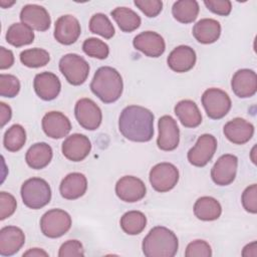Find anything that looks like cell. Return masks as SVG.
Masks as SVG:
<instances>
[{"label":"cell","instance_id":"1","mask_svg":"<svg viewBox=\"0 0 257 257\" xmlns=\"http://www.w3.org/2000/svg\"><path fill=\"white\" fill-rule=\"evenodd\" d=\"M154 114L141 105L125 106L118 118V130L128 141L136 143L150 142L154 136Z\"/></svg>","mask_w":257,"mask_h":257},{"label":"cell","instance_id":"2","mask_svg":"<svg viewBox=\"0 0 257 257\" xmlns=\"http://www.w3.org/2000/svg\"><path fill=\"white\" fill-rule=\"evenodd\" d=\"M90 89L104 103L116 101L123 89V82L120 73L113 67H99L90 82Z\"/></svg>","mask_w":257,"mask_h":257},{"label":"cell","instance_id":"3","mask_svg":"<svg viewBox=\"0 0 257 257\" xmlns=\"http://www.w3.org/2000/svg\"><path fill=\"white\" fill-rule=\"evenodd\" d=\"M179 248L176 234L167 227L156 226L144 238L142 249L147 257H174Z\"/></svg>","mask_w":257,"mask_h":257},{"label":"cell","instance_id":"4","mask_svg":"<svg viewBox=\"0 0 257 257\" xmlns=\"http://www.w3.org/2000/svg\"><path fill=\"white\" fill-rule=\"evenodd\" d=\"M20 194L23 204L33 210L45 207L51 200L49 184L44 179L37 177L26 180L21 186Z\"/></svg>","mask_w":257,"mask_h":257},{"label":"cell","instance_id":"5","mask_svg":"<svg viewBox=\"0 0 257 257\" xmlns=\"http://www.w3.org/2000/svg\"><path fill=\"white\" fill-rule=\"evenodd\" d=\"M59 70L68 83L80 85L85 82L89 74V64L80 55L76 53H67L63 55L58 63Z\"/></svg>","mask_w":257,"mask_h":257},{"label":"cell","instance_id":"6","mask_svg":"<svg viewBox=\"0 0 257 257\" xmlns=\"http://www.w3.org/2000/svg\"><path fill=\"white\" fill-rule=\"evenodd\" d=\"M72 224L70 215L61 209H51L40 219V230L48 238H59L68 232Z\"/></svg>","mask_w":257,"mask_h":257},{"label":"cell","instance_id":"7","mask_svg":"<svg viewBox=\"0 0 257 257\" xmlns=\"http://www.w3.org/2000/svg\"><path fill=\"white\" fill-rule=\"evenodd\" d=\"M201 100L207 115L212 119L224 117L229 112L232 105L229 94L216 87L206 89L202 94Z\"/></svg>","mask_w":257,"mask_h":257},{"label":"cell","instance_id":"8","mask_svg":"<svg viewBox=\"0 0 257 257\" xmlns=\"http://www.w3.org/2000/svg\"><path fill=\"white\" fill-rule=\"evenodd\" d=\"M153 189L159 193H166L175 188L179 181V170L171 163H159L155 165L149 174Z\"/></svg>","mask_w":257,"mask_h":257},{"label":"cell","instance_id":"9","mask_svg":"<svg viewBox=\"0 0 257 257\" xmlns=\"http://www.w3.org/2000/svg\"><path fill=\"white\" fill-rule=\"evenodd\" d=\"M74 115L80 126L87 131H95L102 120L101 109L92 99L87 97L77 100L74 106Z\"/></svg>","mask_w":257,"mask_h":257},{"label":"cell","instance_id":"10","mask_svg":"<svg viewBox=\"0 0 257 257\" xmlns=\"http://www.w3.org/2000/svg\"><path fill=\"white\" fill-rule=\"evenodd\" d=\"M217 140L210 134L200 136L195 146L187 154L188 161L195 167H205L213 158L217 150Z\"/></svg>","mask_w":257,"mask_h":257},{"label":"cell","instance_id":"11","mask_svg":"<svg viewBox=\"0 0 257 257\" xmlns=\"http://www.w3.org/2000/svg\"><path fill=\"white\" fill-rule=\"evenodd\" d=\"M158 128V148L166 152L174 151L177 149L180 143V130L177 121L171 115H163L159 118Z\"/></svg>","mask_w":257,"mask_h":257},{"label":"cell","instance_id":"12","mask_svg":"<svg viewBox=\"0 0 257 257\" xmlns=\"http://www.w3.org/2000/svg\"><path fill=\"white\" fill-rule=\"evenodd\" d=\"M238 158L231 154L221 156L211 169V178L218 186H228L236 178Z\"/></svg>","mask_w":257,"mask_h":257},{"label":"cell","instance_id":"13","mask_svg":"<svg viewBox=\"0 0 257 257\" xmlns=\"http://www.w3.org/2000/svg\"><path fill=\"white\" fill-rule=\"evenodd\" d=\"M147 193L145 183L135 176H123L115 184V194L123 202L141 201Z\"/></svg>","mask_w":257,"mask_h":257},{"label":"cell","instance_id":"14","mask_svg":"<svg viewBox=\"0 0 257 257\" xmlns=\"http://www.w3.org/2000/svg\"><path fill=\"white\" fill-rule=\"evenodd\" d=\"M91 143L82 134H72L67 137L61 146L63 156L71 162H81L90 153Z\"/></svg>","mask_w":257,"mask_h":257},{"label":"cell","instance_id":"15","mask_svg":"<svg viewBox=\"0 0 257 257\" xmlns=\"http://www.w3.org/2000/svg\"><path fill=\"white\" fill-rule=\"evenodd\" d=\"M81 28L77 18L70 14L60 16L54 25V38L63 45L74 43L80 36Z\"/></svg>","mask_w":257,"mask_h":257},{"label":"cell","instance_id":"16","mask_svg":"<svg viewBox=\"0 0 257 257\" xmlns=\"http://www.w3.org/2000/svg\"><path fill=\"white\" fill-rule=\"evenodd\" d=\"M134 47L149 57H159L166 50L164 38L155 31H144L133 40Z\"/></svg>","mask_w":257,"mask_h":257},{"label":"cell","instance_id":"17","mask_svg":"<svg viewBox=\"0 0 257 257\" xmlns=\"http://www.w3.org/2000/svg\"><path fill=\"white\" fill-rule=\"evenodd\" d=\"M44 134L51 139H62L71 131L69 118L60 111H49L41 120Z\"/></svg>","mask_w":257,"mask_h":257},{"label":"cell","instance_id":"18","mask_svg":"<svg viewBox=\"0 0 257 257\" xmlns=\"http://www.w3.org/2000/svg\"><path fill=\"white\" fill-rule=\"evenodd\" d=\"M19 17L22 23L37 31H46L51 24L48 11L43 6L37 4H27L23 6Z\"/></svg>","mask_w":257,"mask_h":257},{"label":"cell","instance_id":"19","mask_svg":"<svg viewBox=\"0 0 257 257\" xmlns=\"http://www.w3.org/2000/svg\"><path fill=\"white\" fill-rule=\"evenodd\" d=\"M231 87L233 92L240 98L253 96L257 91L256 72L249 68L237 70L232 76Z\"/></svg>","mask_w":257,"mask_h":257},{"label":"cell","instance_id":"20","mask_svg":"<svg viewBox=\"0 0 257 257\" xmlns=\"http://www.w3.org/2000/svg\"><path fill=\"white\" fill-rule=\"evenodd\" d=\"M35 93L43 100L49 101L56 98L61 89V83L56 74L43 71L35 75L33 80Z\"/></svg>","mask_w":257,"mask_h":257},{"label":"cell","instance_id":"21","mask_svg":"<svg viewBox=\"0 0 257 257\" xmlns=\"http://www.w3.org/2000/svg\"><path fill=\"white\" fill-rule=\"evenodd\" d=\"M223 133L228 141L235 145L248 143L254 135V125L241 117H235L225 123Z\"/></svg>","mask_w":257,"mask_h":257},{"label":"cell","instance_id":"22","mask_svg":"<svg viewBox=\"0 0 257 257\" xmlns=\"http://www.w3.org/2000/svg\"><path fill=\"white\" fill-rule=\"evenodd\" d=\"M197 60L195 50L188 45H179L174 48L168 56L169 67L178 73L191 70Z\"/></svg>","mask_w":257,"mask_h":257},{"label":"cell","instance_id":"23","mask_svg":"<svg viewBox=\"0 0 257 257\" xmlns=\"http://www.w3.org/2000/svg\"><path fill=\"white\" fill-rule=\"evenodd\" d=\"M25 243L24 232L16 226H5L0 230V255L12 256Z\"/></svg>","mask_w":257,"mask_h":257},{"label":"cell","instance_id":"24","mask_svg":"<svg viewBox=\"0 0 257 257\" xmlns=\"http://www.w3.org/2000/svg\"><path fill=\"white\" fill-rule=\"evenodd\" d=\"M87 190L86 177L77 172L66 175L59 186V192L62 198L66 200H76L82 197Z\"/></svg>","mask_w":257,"mask_h":257},{"label":"cell","instance_id":"25","mask_svg":"<svg viewBox=\"0 0 257 257\" xmlns=\"http://www.w3.org/2000/svg\"><path fill=\"white\" fill-rule=\"evenodd\" d=\"M175 114L185 127L194 128L201 124L202 114L195 101L191 99L180 100L174 108Z\"/></svg>","mask_w":257,"mask_h":257},{"label":"cell","instance_id":"26","mask_svg":"<svg viewBox=\"0 0 257 257\" xmlns=\"http://www.w3.org/2000/svg\"><path fill=\"white\" fill-rule=\"evenodd\" d=\"M193 35L202 44L214 43L221 35V25L215 19L203 18L194 25Z\"/></svg>","mask_w":257,"mask_h":257},{"label":"cell","instance_id":"27","mask_svg":"<svg viewBox=\"0 0 257 257\" xmlns=\"http://www.w3.org/2000/svg\"><path fill=\"white\" fill-rule=\"evenodd\" d=\"M53 157L51 147L46 143H36L32 145L25 155L26 164L34 170H41L48 166Z\"/></svg>","mask_w":257,"mask_h":257},{"label":"cell","instance_id":"28","mask_svg":"<svg viewBox=\"0 0 257 257\" xmlns=\"http://www.w3.org/2000/svg\"><path fill=\"white\" fill-rule=\"evenodd\" d=\"M194 214L201 221L217 220L222 214V207L219 201L210 196L200 197L194 204Z\"/></svg>","mask_w":257,"mask_h":257},{"label":"cell","instance_id":"29","mask_svg":"<svg viewBox=\"0 0 257 257\" xmlns=\"http://www.w3.org/2000/svg\"><path fill=\"white\" fill-rule=\"evenodd\" d=\"M5 37L6 41L10 45L14 47H21L32 43L35 35L33 29L28 25L22 22H16L9 26Z\"/></svg>","mask_w":257,"mask_h":257},{"label":"cell","instance_id":"30","mask_svg":"<svg viewBox=\"0 0 257 257\" xmlns=\"http://www.w3.org/2000/svg\"><path fill=\"white\" fill-rule=\"evenodd\" d=\"M110 15L123 32H133L137 30L142 23L139 14L127 7H116L110 12Z\"/></svg>","mask_w":257,"mask_h":257},{"label":"cell","instance_id":"31","mask_svg":"<svg viewBox=\"0 0 257 257\" xmlns=\"http://www.w3.org/2000/svg\"><path fill=\"white\" fill-rule=\"evenodd\" d=\"M199 4L195 0H179L173 4L172 14L174 18L184 24L194 22L199 14Z\"/></svg>","mask_w":257,"mask_h":257},{"label":"cell","instance_id":"32","mask_svg":"<svg viewBox=\"0 0 257 257\" xmlns=\"http://www.w3.org/2000/svg\"><path fill=\"white\" fill-rule=\"evenodd\" d=\"M119 225L125 234L138 235L145 230L147 226V217L141 211H128L120 217Z\"/></svg>","mask_w":257,"mask_h":257},{"label":"cell","instance_id":"33","mask_svg":"<svg viewBox=\"0 0 257 257\" xmlns=\"http://www.w3.org/2000/svg\"><path fill=\"white\" fill-rule=\"evenodd\" d=\"M26 143V132L21 124L15 123L11 125L4 134L3 145L9 152L20 151Z\"/></svg>","mask_w":257,"mask_h":257},{"label":"cell","instance_id":"34","mask_svg":"<svg viewBox=\"0 0 257 257\" xmlns=\"http://www.w3.org/2000/svg\"><path fill=\"white\" fill-rule=\"evenodd\" d=\"M19 58L23 65L30 68H38L45 66L49 62L50 55L45 49L35 47L23 50Z\"/></svg>","mask_w":257,"mask_h":257},{"label":"cell","instance_id":"35","mask_svg":"<svg viewBox=\"0 0 257 257\" xmlns=\"http://www.w3.org/2000/svg\"><path fill=\"white\" fill-rule=\"evenodd\" d=\"M89 30L91 33L100 35L105 39H110L114 35V27L108 17L103 13H95L89 20Z\"/></svg>","mask_w":257,"mask_h":257},{"label":"cell","instance_id":"36","mask_svg":"<svg viewBox=\"0 0 257 257\" xmlns=\"http://www.w3.org/2000/svg\"><path fill=\"white\" fill-rule=\"evenodd\" d=\"M82 50L86 55L97 59H105L109 54L108 45L95 37L85 39L82 44Z\"/></svg>","mask_w":257,"mask_h":257},{"label":"cell","instance_id":"37","mask_svg":"<svg viewBox=\"0 0 257 257\" xmlns=\"http://www.w3.org/2000/svg\"><path fill=\"white\" fill-rule=\"evenodd\" d=\"M20 91V81L13 74H0V94L3 97L12 98Z\"/></svg>","mask_w":257,"mask_h":257},{"label":"cell","instance_id":"38","mask_svg":"<svg viewBox=\"0 0 257 257\" xmlns=\"http://www.w3.org/2000/svg\"><path fill=\"white\" fill-rule=\"evenodd\" d=\"M186 257H211L212 249L205 240H194L190 242L185 251Z\"/></svg>","mask_w":257,"mask_h":257},{"label":"cell","instance_id":"39","mask_svg":"<svg viewBox=\"0 0 257 257\" xmlns=\"http://www.w3.org/2000/svg\"><path fill=\"white\" fill-rule=\"evenodd\" d=\"M16 207H17V202L13 195L7 192L0 193V220L1 221L12 216L16 210Z\"/></svg>","mask_w":257,"mask_h":257},{"label":"cell","instance_id":"40","mask_svg":"<svg viewBox=\"0 0 257 257\" xmlns=\"http://www.w3.org/2000/svg\"><path fill=\"white\" fill-rule=\"evenodd\" d=\"M241 202L243 205V208L251 213L256 214L257 213V185L252 184L251 186L247 187L244 192L242 193Z\"/></svg>","mask_w":257,"mask_h":257},{"label":"cell","instance_id":"41","mask_svg":"<svg viewBox=\"0 0 257 257\" xmlns=\"http://www.w3.org/2000/svg\"><path fill=\"white\" fill-rule=\"evenodd\" d=\"M134 4L150 18L158 16L163 9V2L160 0H135Z\"/></svg>","mask_w":257,"mask_h":257},{"label":"cell","instance_id":"42","mask_svg":"<svg viewBox=\"0 0 257 257\" xmlns=\"http://www.w3.org/2000/svg\"><path fill=\"white\" fill-rule=\"evenodd\" d=\"M84 256V249L78 240H67L62 243L58 251V257Z\"/></svg>","mask_w":257,"mask_h":257},{"label":"cell","instance_id":"43","mask_svg":"<svg viewBox=\"0 0 257 257\" xmlns=\"http://www.w3.org/2000/svg\"><path fill=\"white\" fill-rule=\"evenodd\" d=\"M204 4L211 12L220 16H228L232 10V3L229 0H205Z\"/></svg>","mask_w":257,"mask_h":257},{"label":"cell","instance_id":"44","mask_svg":"<svg viewBox=\"0 0 257 257\" xmlns=\"http://www.w3.org/2000/svg\"><path fill=\"white\" fill-rule=\"evenodd\" d=\"M14 63V55L10 49H6L5 47H0V68L7 69L10 68Z\"/></svg>","mask_w":257,"mask_h":257},{"label":"cell","instance_id":"45","mask_svg":"<svg viewBox=\"0 0 257 257\" xmlns=\"http://www.w3.org/2000/svg\"><path fill=\"white\" fill-rule=\"evenodd\" d=\"M0 110H1V113H0L1 126L3 127L11 119L12 110H11V107L8 104H6L5 102H3V101L0 102Z\"/></svg>","mask_w":257,"mask_h":257},{"label":"cell","instance_id":"46","mask_svg":"<svg viewBox=\"0 0 257 257\" xmlns=\"http://www.w3.org/2000/svg\"><path fill=\"white\" fill-rule=\"evenodd\" d=\"M257 243L256 241H253L252 243H249L247 244L244 248H243V251H242V256L244 257H249V256H252V257H256L257 256V247H256Z\"/></svg>","mask_w":257,"mask_h":257},{"label":"cell","instance_id":"47","mask_svg":"<svg viewBox=\"0 0 257 257\" xmlns=\"http://www.w3.org/2000/svg\"><path fill=\"white\" fill-rule=\"evenodd\" d=\"M48 257V253L40 248H30L23 253V257Z\"/></svg>","mask_w":257,"mask_h":257},{"label":"cell","instance_id":"48","mask_svg":"<svg viewBox=\"0 0 257 257\" xmlns=\"http://www.w3.org/2000/svg\"><path fill=\"white\" fill-rule=\"evenodd\" d=\"M15 3V1H6V0H1L0 1V5H1V7L2 8H9V7H11L13 4Z\"/></svg>","mask_w":257,"mask_h":257},{"label":"cell","instance_id":"49","mask_svg":"<svg viewBox=\"0 0 257 257\" xmlns=\"http://www.w3.org/2000/svg\"><path fill=\"white\" fill-rule=\"evenodd\" d=\"M255 150H256V146H254V147H253V149H252V151H251V160H252V162H253L254 164H256V160L254 159V155H255Z\"/></svg>","mask_w":257,"mask_h":257}]
</instances>
